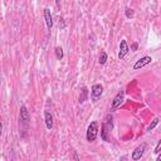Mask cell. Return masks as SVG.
Listing matches in <instances>:
<instances>
[{
	"instance_id": "obj_1",
	"label": "cell",
	"mask_w": 161,
	"mask_h": 161,
	"mask_svg": "<svg viewBox=\"0 0 161 161\" xmlns=\"http://www.w3.org/2000/svg\"><path fill=\"white\" fill-rule=\"evenodd\" d=\"M30 125V117H29V112L26 106H21L20 107V113H19V134L20 137H25L26 136V131Z\"/></svg>"
},
{
	"instance_id": "obj_2",
	"label": "cell",
	"mask_w": 161,
	"mask_h": 161,
	"mask_svg": "<svg viewBox=\"0 0 161 161\" xmlns=\"http://www.w3.org/2000/svg\"><path fill=\"white\" fill-rule=\"evenodd\" d=\"M98 136V122L97 121H92L87 128V134H86V139L88 142H93Z\"/></svg>"
},
{
	"instance_id": "obj_3",
	"label": "cell",
	"mask_w": 161,
	"mask_h": 161,
	"mask_svg": "<svg viewBox=\"0 0 161 161\" xmlns=\"http://www.w3.org/2000/svg\"><path fill=\"white\" fill-rule=\"evenodd\" d=\"M103 93V86L100 83H96L91 87V98L93 102H97Z\"/></svg>"
},
{
	"instance_id": "obj_4",
	"label": "cell",
	"mask_w": 161,
	"mask_h": 161,
	"mask_svg": "<svg viewBox=\"0 0 161 161\" xmlns=\"http://www.w3.org/2000/svg\"><path fill=\"white\" fill-rule=\"evenodd\" d=\"M123 100H125V91H123V89H121V91H118V93L115 96V98H113V101H112V105H111V112L116 111V110L122 105Z\"/></svg>"
},
{
	"instance_id": "obj_5",
	"label": "cell",
	"mask_w": 161,
	"mask_h": 161,
	"mask_svg": "<svg viewBox=\"0 0 161 161\" xmlns=\"http://www.w3.org/2000/svg\"><path fill=\"white\" fill-rule=\"evenodd\" d=\"M151 62H152V58H151V57H149V55H145V57H142V58L137 59V60H136V63L134 64V71H139V69L144 68L145 66L150 64Z\"/></svg>"
},
{
	"instance_id": "obj_6",
	"label": "cell",
	"mask_w": 161,
	"mask_h": 161,
	"mask_svg": "<svg viewBox=\"0 0 161 161\" xmlns=\"http://www.w3.org/2000/svg\"><path fill=\"white\" fill-rule=\"evenodd\" d=\"M128 52H130V47H128V44H127V42L125 40V39H122L121 42H120V52H118V59H123L127 54H128Z\"/></svg>"
},
{
	"instance_id": "obj_7",
	"label": "cell",
	"mask_w": 161,
	"mask_h": 161,
	"mask_svg": "<svg viewBox=\"0 0 161 161\" xmlns=\"http://www.w3.org/2000/svg\"><path fill=\"white\" fill-rule=\"evenodd\" d=\"M145 150H146V144H141L140 146H137L135 150H134V152H132V160L134 161H137V160H140L142 156H144V152H145Z\"/></svg>"
},
{
	"instance_id": "obj_8",
	"label": "cell",
	"mask_w": 161,
	"mask_h": 161,
	"mask_svg": "<svg viewBox=\"0 0 161 161\" xmlns=\"http://www.w3.org/2000/svg\"><path fill=\"white\" fill-rule=\"evenodd\" d=\"M44 19H45L47 28L50 30L53 28V19H52V14H50V9L49 8H44Z\"/></svg>"
},
{
	"instance_id": "obj_9",
	"label": "cell",
	"mask_w": 161,
	"mask_h": 161,
	"mask_svg": "<svg viewBox=\"0 0 161 161\" xmlns=\"http://www.w3.org/2000/svg\"><path fill=\"white\" fill-rule=\"evenodd\" d=\"M44 120H45V126L48 130H52L53 128V116L49 111H45L44 112Z\"/></svg>"
},
{
	"instance_id": "obj_10",
	"label": "cell",
	"mask_w": 161,
	"mask_h": 161,
	"mask_svg": "<svg viewBox=\"0 0 161 161\" xmlns=\"http://www.w3.org/2000/svg\"><path fill=\"white\" fill-rule=\"evenodd\" d=\"M108 134H110V130L107 128L106 123L103 122V123H102V127H101V139H102V140H103L105 142H108V141H110Z\"/></svg>"
},
{
	"instance_id": "obj_11",
	"label": "cell",
	"mask_w": 161,
	"mask_h": 161,
	"mask_svg": "<svg viewBox=\"0 0 161 161\" xmlns=\"http://www.w3.org/2000/svg\"><path fill=\"white\" fill-rule=\"evenodd\" d=\"M87 98H88V88H87V87H82L79 98H78V102H79V103H83V102L87 101Z\"/></svg>"
},
{
	"instance_id": "obj_12",
	"label": "cell",
	"mask_w": 161,
	"mask_h": 161,
	"mask_svg": "<svg viewBox=\"0 0 161 161\" xmlns=\"http://www.w3.org/2000/svg\"><path fill=\"white\" fill-rule=\"evenodd\" d=\"M105 123H106V126H107V128H108L110 131L113 128V117H112V115H111V113H108V115L106 116V118H105Z\"/></svg>"
},
{
	"instance_id": "obj_13",
	"label": "cell",
	"mask_w": 161,
	"mask_h": 161,
	"mask_svg": "<svg viewBox=\"0 0 161 161\" xmlns=\"http://www.w3.org/2000/svg\"><path fill=\"white\" fill-rule=\"evenodd\" d=\"M107 59H108V55H107V53H106L105 50H101V53H100V57H98V62H100V64H101V66H103V64H106Z\"/></svg>"
},
{
	"instance_id": "obj_14",
	"label": "cell",
	"mask_w": 161,
	"mask_h": 161,
	"mask_svg": "<svg viewBox=\"0 0 161 161\" xmlns=\"http://www.w3.org/2000/svg\"><path fill=\"white\" fill-rule=\"evenodd\" d=\"M54 53H55V58H57L58 60L63 59V57H64V53H63V49H62L60 47H55V49H54Z\"/></svg>"
},
{
	"instance_id": "obj_15",
	"label": "cell",
	"mask_w": 161,
	"mask_h": 161,
	"mask_svg": "<svg viewBox=\"0 0 161 161\" xmlns=\"http://www.w3.org/2000/svg\"><path fill=\"white\" fill-rule=\"evenodd\" d=\"M159 122H160V118H159V117H155V118L152 120V122L150 123V126L147 127V131H149V132H150V131H152L154 128H155V127L159 125Z\"/></svg>"
},
{
	"instance_id": "obj_16",
	"label": "cell",
	"mask_w": 161,
	"mask_h": 161,
	"mask_svg": "<svg viewBox=\"0 0 161 161\" xmlns=\"http://www.w3.org/2000/svg\"><path fill=\"white\" fill-rule=\"evenodd\" d=\"M125 15H126L127 19H132L134 15H135V12H134L131 8H126V9H125Z\"/></svg>"
},
{
	"instance_id": "obj_17",
	"label": "cell",
	"mask_w": 161,
	"mask_h": 161,
	"mask_svg": "<svg viewBox=\"0 0 161 161\" xmlns=\"http://www.w3.org/2000/svg\"><path fill=\"white\" fill-rule=\"evenodd\" d=\"M154 152L157 155V154H160L161 152V140L157 142V145H156V147H155V150H154Z\"/></svg>"
},
{
	"instance_id": "obj_18",
	"label": "cell",
	"mask_w": 161,
	"mask_h": 161,
	"mask_svg": "<svg viewBox=\"0 0 161 161\" xmlns=\"http://www.w3.org/2000/svg\"><path fill=\"white\" fill-rule=\"evenodd\" d=\"M137 48H139V43H137V42H134V43L131 44V48H130V49H131L132 52H136Z\"/></svg>"
},
{
	"instance_id": "obj_19",
	"label": "cell",
	"mask_w": 161,
	"mask_h": 161,
	"mask_svg": "<svg viewBox=\"0 0 161 161\" xmlns=\"http://www.w3.org/2000/svg\"><path fill=\"white\" fill-rule=\"evenodd\" d=\"M59 28H60V29L66 28V24H64V19H63V18H60V19H59Z\"/></svg>"
},
{
	"instance_id": "obj_20",
	"label": "cell",
	"mask_w": 161,
	"mask_h": 161,
	"mask_svg": "<svg viewBox=\"0 0 161 161\" xmlns=\"http://www.w3.org/2000/svg\"><path fill=\"white\" fill-rule=\"evenodd\" d=\"M55 4H57V8L59 9L60 8V0H55Z\"/></svg>"
},
{
	"instance_id": "obj_21",
	"label": "cell",
	"mask_w": 161,
	"mask_h": 161,
	"mask_svg": "<svg viewBox=\"0 0 161 161\" xmlns=\"http://www.w3.org/2000/svg\"><path fill=\"white\" fill-rule=\"evenodd\" d=\"M157 161H161V154L157 156Z\"/></svg>"
}]
</instances>
